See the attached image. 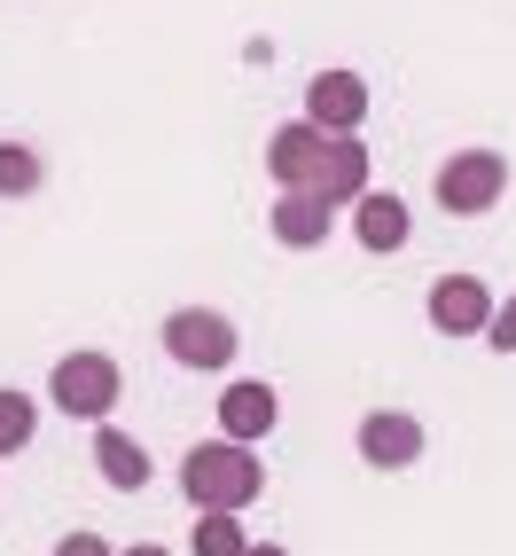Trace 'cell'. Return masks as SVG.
Instances as JSON below:
<instances>
[{
	"instance_id": "4fadbf2b",
	"label": "cell",
	"mask_w": 516,
	"mask_h": 556,
	"mask_svg": "<svg viewBox=\"0 0 516 556\" xmlns=\"http://www.w3.org/2000/svg\"><path fill=\"white\" fill-rule=\"evenodd\" d=\"M352 228H360V243H367V251H399L415 219H408V204H399L391 189H367V197L352 204Z\"/></svg>"
},
{
	"instance_id": "8992f818",
	"label": "cell",
	"mask_w": 516,
	"mask_h": 556,
	"mask_svg": "<svg viewBox=\"0 0 516 556\" xmlns=\"http://www.w3.org/2000/svg\"><path fill=\"white\" fill-rule=\"evenodd\" d=\"M423 455V424L408 407H376V416H360V463L367 470H408Z\"/></svg>"
},
{
	"instance_id": "8fae6325",
	"label": "cell",
	"mask_w": 516,
	"mask_h": 556,
	"mask_svg": "<svg viewBox=\"0 0 516 556\" xmlns=\"http://www.w3.org/2000/svg\"><path fill=\"white\" fill-rule=\"evenodd\" d=\"M274 416H282V400H274V384H258V377H243V384L219 392V439H243V447H258V439L274 431Z\"/></svg>"
},
{
	"instance_id": "277c9868",
	"label": "cell",
	"mask_w": 516,
	"mask_h": 556,
	"mask_svg": "<svg viewBox=\"0 0 516 556\" xmlns=\"http://www.w3.org/2000/svg\"><path fill=\"white\" fill-rule=\"evenodd\" d=\"M235 321L228 314H211V306H180V314H165V353L180 361V368H235Z\"/></svg>"
},
{
	"instance_id": "ac0fdd59",
	"label": "cell",
	"mask_w": 516,
	"mask_h": 556,
	"mask_svg": "<svg viewBox=\"0 0 516 556\" xmlns=\"http://www.w3.org/2000/svg\"><path fill=\"white\" fill-rule=\"evenodd\" d=\"M55 556H118V548H109L102 533H63V541H55Z\"/></svg>"
},
{
	"instance_id": "9c48e42d",
	"label": "cell",
	"mask_w": 516,
	"mask_h": 556,
	"mask_svg": "<svg viewBox=\"0 0 516 556\" xmlns=\"http://www.w3.org/2000/svg\"><path fill=\"white\" fill-rule=\"evenodd\" d=\"M321 126L313 118H289V126H274V141H267V173H274V189H313V173H321Z\"/></svg>"
},
{
	"instance_id": "5bb4252c",
	"label": "cell",
	"mask_w": 516,
	"mask_h": 556,
	"mask_svg": "<svg viewBox=\"0 0 516 556\" xmlns=\"http://www.w3.org/2000/svg\"><path fill=\"white\" fill-rule=\"evenodd\" d=\"M189 548H196V556H243V548H250V541H243V509H204L196 533H189Z\"/></svg>"
},
{
	"instance_id": "d6986e66",
	"label": "cell",
	"mask_w": 516,
	"mask_h": 556,
	"mask_svg": "<svg viewBox=\"0 0 516 556\" xmlns=\"http://www.w3.org/2000/svg\"><path fill=\"white\" fill-rule=\"evenodd\" d=\"M118 556H172L165 541H133V548H118Z\"/></svg>"
},
{
	"instance_id": "ba28073f",
	"label": "cell",
	"mask_w": 516,
	"mask_h": 556,
	"mask_svg": "<svg viewBox=\"0 0 516 556\" xmlns=\"http://www.w3.org/2000/svg\"><path fill=\"white\" fill-rule=\"evenodd\" d=\"M306 118H313L321 134H360V118H367V79H360V71H321V79L306 87Z\"/></svg>"
},
{
	"instance_id": "7a4b0ae2",
	"label": "cell",
	"mask_w": 516,
	"mask_h": 556,
	"mask_svg": "<svg viewBox=\"0 0 516 556\" xmlns=\"http://www.w3.org/2000/svg\"><path fill=\"white\" fill-rule=\"evenodd\" d=\"M118 392H126V377H118L109 353H63L55 377H48V400L63 407V416H79V424H109Z\"/></svg>"
},
{
	"instance_id": "52a82bcc",
	"label": "cell",
	"mask_w": 516,
	"mask_h": 556,
	"mask_svg": "<svg viewBox=\"0 0 516 556\" xmlns=\"http://www.w3.org/2000/svg\"><path fill=\"white\" fill-rule=\"evenodd\" d=\"M313 197L337 212V204H360L367 197V141L360 134H328L321 141V173H313Z\"/></svg>"
},
{
	"instance_id": "3957f363",
	"label": "cell",
	"mask_w": 516,
	"mask_h": 556,
	"mask_svg": "<svg viewBox=\"0 0 516 556\" xmlns=\"http://www.w3.org/2000/svg\"><path fill=\"white\" fill-rule=\"evenodd\" d=\"M430 189H438V212L477 219V212H493V204L508 197V157H501V150H462V157L438 165Z\"/></svg>"
},
{
	"instance_id": "2e32d148",
	"label": "cell",
	"mask_w": 516,
	"mask_h": 556,
	"mask_svg": "<svg viewBox=\"0 0 516 556\" xmlns=\"http://www.w3.org/2000/svg\"><path fill=\"white\" fill-rule=\"evenodd\" d=\"M40 180H48L40 150H24V141H0V197H40Z\"/></svg>"
},
{
	"instance_id": "e0dca14e",
	"label": "cell",
	"mask_w": 516,
	"mask_h": 556,
	"mask_svg": "<svg viewBox=\"0 0 516 556\" xmlns=\"http://www.w3.org/2000/svg\"><path fill=\"white\" fill-rule=\"evenodd\" d=\"M486 345H493V353H516V299H508V306H493V321H486Z\"/></svg>"
},
{
	"instance_id": "ffe728a7",
	"label": "cell",
	"mask_w": 516,
	"mask_h": 556,
	"mask_svg": "<svg viewBox=\"0 0 516 556\" xmlns=\"http://www.w3.org/2000/svg\"><path fill=\"white\" fill-rule=\"evenodd\" d=\"M243 556H289V548H282V541H250Z\"/></svg>"
},
{
	"instance_id": "30bf717a",
	"label": "cell",
	"mask_w": 516,
	"mask_h": 556,
	"mask_svg": "<svg viewBox=\"0 0 516 556\" xmlns=\"http://www.w3.org/2000/svg\"><path fill=\"white\" fill-rule=\"evenodd\" d=\"M267 228H274V243H282V251H321V243H328V228H337V212H328L313 189H282V197H274V212H267Z\"/></svg>"
},
{
	"instance_id": "7c38bea8",
	"label": "cell",
	"mask_w": 516,
	"mask_h": 556,
	"mask_svg": "<svg viewBox=\"0 0 516 556\" xmlns=\"http://www.w3.org/2000/svg\"><path fill=\"white\" fill-rule=\"evenodd\" d=\"M94 470H102V486H118V494H141L150 486V447H141L133 431H118V424H94Z\"/></svg>"
},
{
	"instance_id": "9a60e30c",
	"label": "cell",
	"mask_w": 516,
	"mask_h": 556,
	"mask_svg": "<svg viewBox=\"0 0 516 556\" xmlns=\"http://www.w3.org/2000/svg\"><path fill=\"white\" fill-rule=\"evenodd\" d=\"M31 431H40V400L16 392V384H0V455L31 447Z\"/></svg>"
},
{
	"instance_id": "6da1fadb",
	"label": "cell",
	"mask_w": 516,
	"mask_h": 556,
	"mask_svg": "<svg viewBox=\"0 0 516 556\" xmlns=\"http://www.w3.org/2000/svg\"><path fill=\"white\" fill-rule=\"evenodd\" d=\"M180 494L196 509H250L267 494V463L243 439H211V447H189V463H180Z\"/></svg>"
},
{
	"instance_id": "5b68a950",
	"label": "cell",
	"mask_w": 516,
	"mask_h": 556,
	"mask_svg": "<svg viewBox=\"0 0 516 556\" xmlns=\"http://www.w3.org/2000/svg\"><path fill=\"white\" fill-rule=\"evenodd\" d=\"M493 321V290L477 275H438L430 282V329L438 338H486Z\"/></svg>"
}]
</instances>
